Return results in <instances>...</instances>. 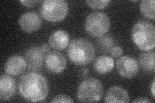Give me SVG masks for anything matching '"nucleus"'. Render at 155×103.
Masks as SVG:
<instances>
[{"instance_id": "obj_1", "label": "nucleus", "mask_w": 155, "mask_h": 103, "mask_svg": "<svg viewBox=\"0 0 155 103\" xmlns=\"http://www.w3.org/2000/svg\"><path fill=\"white\" fill-rule=\"evenodd\" d=\"M19 94L28 102H41L49 92L46 78L35 72H28L21 76L18 85Z\"/></svg>"}, {"instance_id": "obj_2", "label": "nucleus", "mask_w": 155, "mask_h": 103, "mask_svg": "<svg viewBox=\"0 0 155 103\" xmlns=\"http://www.w3.org/2000/svg\"><path fill=\"white\" fill-rule=\"evenodd\" d=\"M95 54V48L93 44L84 38L72 40L67 50L69 60L78 66H85L91 63Z\"/></svg>"}, {"instance_id": "obj_3", "label": "nucleus", "mask_w": 155, "mask_h": 103, "mask_svg": "<svg viewBox=\"0 0 155 103\" xmlns=\"http://www.w3.org/2000/svg\"><path fill=\"white\" fill-rule=\"evenodd\" d=\"M132 40L140 50L151 51L155 47V29L154 24L145 20L136 23L131 32Z\"/></svg>"}, {"instance_id": "obj_4", "label": "nucleus", "mask_w": 155, "mask_h": 103, "mask_svg": "<svg viewBox=\"0 0 155 103\" xmlns=\"http://www.w3.org/2000/svg\"><path fill=\"white\" fill-rule=\"evenodd\" d=\"M103 85L100 81L90 77L81 81L77 91V98L83 102H99L103 97Z\"/></svg>"}, {"instance_id": "obj_5", "label": "nucleus", "mask_w": 155, "mask_h": 103, "mask_svg": "<svg viewBox=\"0 0 155 103\" xmlns=\"http://www.w3.org/2000/svg\"><path fill=\"white\" fill-rule=\"evenodd\" d=\"M40 14L49 22H60L65 18L69 12L68 3L64 0H45L40 7Z\"/></svg>"}, {"instance_id": "obj_6", "label": "nucleus", "mask_w": 155, "mask_h": 103, "mask_svg": "<svg viewBox=\"0 0 155 103\" xmlns=\"http://www.w3.org/2000/svg\"><path fill=\"white\" fill-rule=\"evenodd\" d=\"M110 27L109 16L102 12H91L87 16L85 28L87 33L92 37H100L107 32Z\"/></svg>"}, {"instance_id": "obj_7", "label": "nucleus", "mask_w": 155, "mask_h": 103, "mask_svg": "<svg viewBox=\"0 0 155 103\" xmlns=\"http://www.w3.org/2000/svg\"><path fill=\"white\" fill-rule=\"evenodd\" d=\"M116 66L119 74L127 79H132L139 72L138 61L129 56L120 57L116 61Z\"/></svg>"}, {"instance_id": "obj_8", "label": "nucleus", "mask_w": 155, "mask_h": 103, "mask_svg": "<svg viewBox=\"0 0 155 103\" xmlns=\"http://www.w3.org/2000/svg\"><path fill=\"white\" fill-rule=\"evenodd\" d=\"M44 65L50 73L58 74L64 71L67 66V60L64 55L60 52L51 51L45 56Z\"/></svg>"}, {"instance_id": "obj_9", "label": "nucleus", "mask_w": 155, "mask_h": 103, "mask_svg": "<svg viewBox=\"0 0 155 103\" xmlns=\"http://www.w3.org/2000/svg\"><path fill=\"white\" fill-rule=\"evenodd\" d=\"M45 52L41 47L32 46L25 52V59L27 64V68L32 72L40 71L44 63Z\"/></svg>"}, {"instance_id": "obj_10", "label": "nucleus", "mask_w": 155, "mask_h": 103, "mask_svg": "<svg viewBox=\"0 0 155 103\" xmlns=\"http://www.w3.org/2000/svg\"><path fill=\"white\" fill-rule=\"evenodd\" d=\"M19 25L21 30L26 33L35 32L41 26V19L36 12H27L19 18Z\"/></svg>"}, {"instance_id": "obj_11", "label": "nucleus", "mask_w": 155, "mask_h": 103, "mask_svg": "<svg viewBox=\"0 0 155 103\" xmlns=\"http://www.w3.org/2000/svg\"><path fill=\"white\" fill-rule=\"evenodd\" d=\"M27 64L25 59L19 55H14L8 58L5 64V71L10 76H18L25 71Z\"/></svg>"}, {"instance_id": "obj_12", "label": "nucleus", "mask_w": 155, "mask_h": 103, "mask_svg": "<svg viewBox=\"0 0 155 103\" xmlns=\"http://www.w3.org/2000/svg\"><path fill=\"white\" fill-rule=\"evenodd\" d=\"M16 82L12 77L3 74L0 77V100L8 101L16 93Z\"/></svg>"}, {"instance_id": "obj_13", "label": "nucleus", "mask_w": 155, "mask_h": 103, "mask_svg": "<svg viewBox=\"0 0 155 103\" xmlns=\"http://www.w3.org/2000/svg\"><path fill=\"white\" fill-rule=\"evenodd\" d=\"M48 42L52 48L58 50H64L69 45V36L64 31L56 30L51 33Z\"/></svg>"}, {"instance_id": "obj_14", "label": "nucleus", "mask_w": 155, "mask_h": 103, "mask_svg": "<svg viewBox=\"0 0 155 103\" xmlns=\"http://www.w3.org/2000/svg\"><path fill=\"white\" fill-rule=\"evenodd\" d=\"M130 97L123 88L114 86L110 88L105 97V102H129Z\"/></svg>"}, {"instance_id": "obj_15", "label": "nucleus", "mask_w": 155, "mask_h": 103, "mask_svg": "<svg viewBox=\"0 0 155 103\" xmlns=\"http://www.w3.org/2000/svg\"><path fill=\"white\" fill-rule=\"evenodd\" d=\"M114 61L113 59L107 56H101L97 57L94 62V68L100 74L105 75L109 73L113 70Z\"/></svg>"}, {"instance_id": "obj_16", "label": "nucleus", "mask_w": 155, "mask_h": 103, "mask_svg": "<svg viewBox=\"0 0 155 103\" xmlns=\"http://www.w3.org/2000/svg\"><path fill=\"white\" fill-rule=\"evenodd\" d=\"M140 65L142 69L147 72L154 71L155 53L154 51H147L142 53L139 56Z\"/></svg>"}, {"instance_id": "obj_17", "label": "nucleus", "mask_w": 155, "mask_h": 103, "mask_svg": "<svg viewBox=\"0 0 155 103\" xmlns=\"http://www.w3.org/2000/svg\"><path fill=\"white\" fill-rule=\"evenodd\" d=\"M96 45L100 52L106 53L110 52L111 49L114 47V42L113 38L107 34L98 37Z\"/></svg>"}, {"instance_id": "obj_18", "label": "nucleus", "mask_w": 155, "mask_h": 103, "mask_svg": "<svg viewBox=\"0 0 155 103\" xmlns=\"http://www.w3.org/2000/svg\"><path fill=\"white\" fill-rule=\"evenodd\" d=\"M154 0H143L140 4V11L148 19H154Z\"/></svg>"}, {"instance_id": "obj_19", "label": "nucleus", "mask_w": 155, "mask_h": 103, "mask_svg": "<svg viewBox=\"0 0 155 103\" xmlns=\"http://www.w3.org/2000/svg\"><path fill=\"white\" fill-rule=\"evenodd\" d=\"M85 3L89 7L93 9H103L107 7L110 3V0L101 1H86Z\"/></svg>"}, {"instance_id": "obj_20", "label": "nucleus", "mask_w": 155, "mask_h": 103, "mask_svg": "<svg viewBox=\"0 0 155 103\" xmlns=\"http://www.w3.org/2000/svg\"><path fill=\"white\" fill-rule=\"evenodd\" d=\"M74 101L69 96L65 95H58L55 96L53 99L51 101V102H73Z\"/></svg>"}, {"instance_id": "obj_21", "label": "nucleus", "mask_w": 155, "mask_h": 103, "mask_svg": "<svg viewBox=\"0 0 155 103\" xmlns=\"http://www.w3.org/2000/svg\"><path fill=\"white\" fill-rule=\"evenodd\" d=\"M110 54L113 57L117 58L120 57L123 53V49L120 46H114L110 50Z\"/></svg>"}, {"instance_id": "obj_22", "label": "nucleus", "mask_w": 155, "mask_h": 103, "mask_svg": "<svg viewBox=\"0 0 155 103\" xmlns=\"http://www.w3.org/2000/svg\"><path fill=\"white\" fill-rule=\"evenodd\" d=\"M19 2H20L21 4H23V5H24L26 7L31 8L36 5V4L40 3V1H24V0H20Z\"/></svg>"}, {"instance_id": "obj_23", "label": "nucleus", "mask_w": 155, "mask_h": 103, "mask_svg": "<svg viewBox=\"0 0 155 103\" xmlns=\"http://www.w3.org/2000/svg\"><path fill=\"white\" fill-rule=\"evenodd\" d=\"M89 70L88 68H84L80 69L78 73V76H79L80 78H85L87 77V76L89 75Z\"/></svg>"}, {"instance_id": "obj_24", "label": "nucleus", "mask_w": 155, "mask_h": 103, "mask_svg": "<svg viewBox=\"0 0 155 103\" xmlns=\"http://www.w3.org/2000/svg\"><path fill=\"white\" fill-rule=\"evenodd\" d=\"M133 102H138V103H146V102H151V101L148 99L147 98H143V97H140L138 99L133 100Z\"/></svg>"}, {"instance_id": "obj_25", "label": "nucleus", "mask_w": 155, "mask_h": 103, "mask_svg": "<svg viewBox=\"0 0 155 103\" xmlns=\"http://www.w3.org/2000/svg\"><path fill=\"white\" fill-rule=\"evenodd\" d=\"M51 45H48V44H43V45L41 46V48L42 49V50L45 53L51 50Z\"/></svg>"}, {"instance_id": "obj_26", "label": "nucleus", "mask_w": 155, "mask_h": 103, "mask_svg": "<svg viewBox=\"0 0 155 103\" xmlns=\"http://www.w3.org/2000/svg\"><path fill=\"white\" fill-rule=\"evenodd\" d=\"M154 82H155V80L154 79L152 83V85H151V93H152V95L153 97L154 98L155 97V92H154Z\"/></svg>"}]
</instances>
